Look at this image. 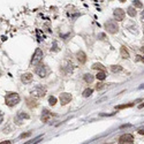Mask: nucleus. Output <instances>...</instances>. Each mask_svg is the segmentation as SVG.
Here are the masks:
<instances>
[{
    "mask_svg": "<svg viewBox=\"0 0 144 144\" xmlns=\"http://www.w3.org/2000/svg\"><path fill=\"white\" fill-rule=\"evenodd\" d=\"M5 102L8 106H15L16 104H19V102H20V96L16 92H12L6 96Z\"/></svg>",
    "mask_w": 144,
    "mask_h": 144,
    "instance_id": "nucleus-1",
    "label": "nucleus"
},
{
    "mask_svg": "<svg viewBox=\"0 0 144 144\" xmlns=\"http://www.w3.org/2000/svg\"><path fill=\"white\" fill-rule=\"evenodd\" d=\"M43 60V51H41V48H37L35 53H34V55H32V59H31V65L32 66H37V65H39L41 61Z\"/></svg>",
    "mask_w": 144,
    "mask_h": 144,
    "instance_id": "nucleus-2",
    "label": "nucleus"
},
{
    "mask_svg": "<svg viewBox=\"0 0 144 144\" xmlns=\"http://www.w3.org/2000/svg\"><path fill=\"white\" fill-rule=\"evenodd\" d=\"M45 93H46V88L43 87V85H38L36 87L34 90H31V95H32V97H43V96H45Z\"/></svg>",
    "mask_w": 144,
    "mask_h": 144,
    "instance_id": "nucleus-3",
    "label": "nucleus"
},
{
    "mask_svg": "<svg viewBox=\"0 0 144 144\" xmlns=\"http://www.w3.org/2000/svg\"><path fill=\"white\" fill-rule=\"evenodd\" d=\"M105 28H106V30H107L110 34H115V32H118V30H119L118 24H117L114 21H111V20L106 22Z\"/></svg>",
    "mask_w": 144,
    "mask_h": 144,
    "instance_id": "nucleus-4",
    "label": "nucleus"
},
{
    "mask_svg": "<svg viewBox=\"0 0 144 144\" xmlns=\"http://www.w3.org/2000/svg\"><path fill=\"white\" fill-rule=\"evenodd\" d=\"M134 142V137L130 134H124L119 138V143L120 144H133Z\"/></svg>",
    "mask_w": 144,
    "mask_h": 144,
    "instance_id": "nucleus-5",
    "label": "nucleus"
},
{
    "mask_svg": "<svg viewBox=\"0 0 144 144\" xmlns=\"http://www.w3.org/2000/svg\"><path fill=\"white\" fill-rule=\"evenodd\" d=\"M70 100H72V95L66 92L60 95V103H61V105H67Z\"/></svg>",
    "mask_w": 144,
    "mask_h": 144,
    "instance_id": "nucleus-6",
    "label": "nucleus"
},
{
    "mask_svg": "<svg viewBox=\"0 0 144 144\" xmlns=\"http://www.w3.org/2000/svg\"><path fill=\"white\" fill-rule=\"evenodd\" d=\"M114 17L117 19V21H122L124 19V10L121 8L114 9Z\"/></svg>",
    "mask_w": 144,
    "mask_h": 144,
    "instance_id": "nucleus-7",
    "label": "nucleus"
},
{
    "mask_svg": "<svg viewBox=\"0 0 144 144\" xmlns=\"http://www.w3.org/2000/svg\"><path fill=\"white\" fill-rule=\"evenodd\" d=\"M35 73H36L39 77H45L46 76V68L41 65V66H38V67L35 69Z\"/></svg>",
    "mask_w": 144,
    "mask_h": 144,
    "instance_id": "nucleus-8",
    "label": "nucleus"
},
{
    "mask_svg": "<svg viewBox=\"0 0 144 144\" xmlns=\"http://www.w3.org/2000/svg\"><path fill=\"white\" fill-rule=\"evenodd\" d=\"M76 58H77V60L80 61V63H84V62L87 61V55H85V53H84L83 51L77 52Z\"/></svg>",
    "mask_w": 144,
    "mask_h": 144,
    "instance_id": "nucleus-9",
    "label": "nucleus"
},
{
    "mask_svg": "<svg viewBox=\"0 0 144 144\" xmlns=\"http://www.w3.org/2000/svg\"><path fill=\"white\" fill-rule=\"evenodd\" d=\"M21 81H22L23 83H30L31 81H32V75H31L30 73H26V74L22 75Z\"/></svg>",
    "mask_w": 144,
    "mask_h": 144,
    "instance_id": "nucleus-10",
    "label": "nucleus"
},
{
    "mask_svg": "<svg viewBox=\"0 0 144 144\" xmlns=\"http://www.w3.org/2000/svg\"><path fill=\"white\" fill-rule=\"evenodd\" d=\"M50 117H51V113H50L47 110H44V113L41 115V121H43V122H47Z\"/></svg>",
    "mask_w": 144,
    "mask_h": 144,
    "instance_id": "nucleus-11",
    "label": "nucleus"
},
{
    "mask_svg": "<svg viewBox=\"0 0 144 144\" xmlns=\"http://www.w3.org/2000/svg\"><path fill=\"white\" fill-rule=\"evenodd\" d=\"M27 103H28V107H30V108H34L37 106V102L35 99H32V98H28Z\"/></svg>",
    "mask_w": 144,
    "mask_h": 144,
    "instance_id": "nucleus-12",
    "label": "nucleus"
},
{
    "mask_svg": "<svg viewBox=\"0 0 144 144\" xmlns=\"http://www.w3.org/2000/svg\"><path fill=\"white\" fill-rule=\"evenodd\" d=\"M127 14H128L129 16H131V17H134V16H136V9H135V7H128V9H127Z\"/></svg>",
    "mask_w": 144,
    "mask_h": 144,
    "instance_id": "nucleus-13",
    "label": "nucleus"
},
{
    "mask_svg": "<svg viewBox=\"0 0 144 144\" xmlns=\"http://www.w3.org/2000/svg\"><path fill=\"white\" fill-rule=\"evenodd\" d=\"M121 57L123 58V59H128L129 58V53L127 52V50H126V47L124 46L121 47Z\"/></svg>",
    "mask_w": 144,
    "mask_h": 144,
    "instance_id": "nucleus-14",
    "label": "nucleus"
},
{
    "mask_svg": "<svg viewBox=\"0 0 144 144\" xmlns=\"http://www.w3.org/2000/svg\"><path fill=\"white\" fill-rule=\"evenodd\" d=\"M92 92H93V90L92 89H90V88H88V89H85L84 91H83V97H90L91 95H92Z\"/></svg>",
    "mask_w": 144,
    "mask_h": 144,
    "instance_id": "nucleus-15",
    "label": "nucleus"
},
{
    "mask_svg": "<svg viewBox=\"0 0 144 144\" xmlns=\"http://www.w3.org/2000/svg\"><path fill=\"white\" fill-rule=\"evenodd\" d=\"M92 68L93 69H99L100 72H105V67H104L102 63H93Z\"/></svg>",
    "mask_w": 144,
    "mask_h": 144,
    "instance_id": "nucleus-16",
    "label": "nucleus"
},
{
    "mask_svg": "<svg viewBox=\"0 0 144 144\" xmlns=\"http://www.w3.org/2000/svg\"><path fill=\"white\" fill-rule=\"evenodd\" d=\"M84 81L87 83H91L93 81V76L91 74H85V75H84Z\"/></svg>",
    "mask_w": 144,
    "mask_h": 144,
    "instance_id": "nucleus-17",
    "label": "nucleus"
},
{
    "mask_svg": "<svg viewBox=\"0 0 144 144\" xmlns=\"http://www.w3.org/2000/svg\"><path fill=\"white\" fill-rule=\"evenodd\" d=\"M96 77H97L99 81H104V80H105V77H106V75H105V72H99L97 75H96Z\"/></svg>",
    "mask_w": 144,
    "mask_h": 144,
    "instance_id": "nucleus-18",
    "label": "nucleus"
},
{
    "mask_svg": "<svg viewBox=\"0 0 144 144\" xmlns=\"http://www.w3.org/2000/svg\"><path fill=\"white\" fill-rule=\"evenodd\" d=\"M111 70H112L113 73H119V72H121V70H122V67H121V66H118V65H117V66L114 65V66L111 67Z\"/></svg>",
    "mask_w": 144,
    "mask_h": 144,
    "instance_id": "nucleus-19",
    "label": "nucleus"
},
{
    "mask_svg": "<svg viewBox=\"0 0 144 144\" xmlns=\"http://www.w3.org/2000/svg\"><path fill=\"white\" fill-rule=\"evenodd\" d=\"M133 105H134V103L124 104V105H119V106H117V110H122V108H128V107H131Z\"/></svg>",
    "mask_w": 144,
    "mask_h": 144,
    "instance_id": "nucleus-20",
    "label": "nucleus"
},
{
    "mask_svg": "<svg viewBox=\"0 0 144 144\" xmlns=\"http://www.w3.org/2000/svg\"><path fill=\"white\" fill-rule=\"evenodd\" d=\"M48 103H50V105H55L57 104V98L55 97H53V96H51V97L48 98Z\"/></svg>",
    "mask_w": 144,
    "mask_h": 144,
    "instance_id": "nucleus-21",
    "label": "nucleus"
},
{
    "mask_svg": "<svg viewBox=\"0 0 144 144\" xmlns=\"http://www.w3.org/2000/svg\"><path fill=\"white\" fill-rule=\"evenodd\" d=\"M17 118L20 119H29V115L27 113H23V112H20V113L17 114Z\"/></svg>",
    "mask_w": 144,
    "mask_h": 144,
    "instance_id": "nucleus-22",
    "label": "nucleus"
},
{
    "mask_svg": "<svg viewBox=\"0 0 144 144\" xmlns=\"http://www.w3.org/2000/svg\"><path fill=\"white\" fill-rule=\"evenodd\" d=\"M133 4H134V7H137V8H142V2L141 1H138V0H135V1H133Z\"/></svg>",
    "mask_w": 144,
    "mask_h": 144,
    "instance_id": "nucleus-23",
    "label": "nucleus"
},
{
    "mask_svg": "<svg viewBox=\"0 0 144 144\" xmlns=\"http://www.w3.org/2000/svg\"><path fill=\"white\" fill-rule=\"evenodd\" d=\"M30 135H31V133L29 131V133H24V134H22L20 137L21 138H24V137H28V136H30Z\"/></svg>",
    "mask_w": 144,
    "mask_h": 144,
    "instance_id": "nucleus-24",
    "label": "nucleus"
},
{
    "mask_svg": "<svg viewBox=\"0 0 144 144\" xmlns=\"http://www.w3.org/2000/svg\"><path fill=\"white\" fill-rule=\"evenodd\" d=\"M104 85H105V84H103V83H99V84H97L96 89H97V90H100V89H103V88H104Z\"/></svg>",
    "mask_w": 144,
    "mask_h": 144,
    "instance_id": "nucleus-25",
    "label": "nucleus"
},
{
    "mask_svg": "<svg viewBox=\"0 0 144 144\" xmlns=\"http://www.w3.org/2000/svg\"><path fill=\"white\" fill-rule=\"evenodd\" d=\"M138 133H139V134H141V135H144V128L139 129V130H138Z\"/></svg>",
    "mask_w": 144,
    "mask_h": 144,
    "instance_id": "nucleus-26",
    "label": "nucleus"
},
{
    "mask_svg": "<svg viewBox=\"0 0 144 144\" xmlns=\"http://www.w3.org/2000/svg\"><path fill=\"white\" fill-rule=\"evenodd\" d=\"M2 120H4V115H2V114L0 113V123L2 122Z\"/></svg>",
    "mask_w": 144,
    "mask_h": 144,
    "instance_id": "nucleus-27",
    "label": "nucleus"
},
{
    "mask_svg": "<svg viewBox=\"0 0 144 144\" xmlns=\"http://www.w3.org/2000/svg\"><path fill=\"white\" fill-rule=\"evenodd\" d=\"M0 144H10V141H5V142H1Z\"/></svg>",
    "mask_w": 144,
    "mask_h": 144,
    "instance_id": "nucleus-28",
    "label": "nucleus"
},
{
    "mask_svg": "<svg viewBox=\"0 0 144 144\" xmlns=\"http://www.w3.org/2000/svg\"><path fill=\"white\" fill-rule=\"evenodd\" d=\"M137 60H142V61L144 62V58H142V57H137Z\"/></svg>",
    "mask_w": 144,
    "mask_h": 144,
    "instance_id": "nucleus-29",
    "label": "nucleus"
},
{
    "mask_svg": "<svg viewBox=\"0 0 144 144\" xmlns=\"http://www.w3.org/2000/svg\"><path fill=\"white\" fill-rule=\"evenodd\" d=\"M142 20L144 21V10H143V12H142Z\"/></svg>",
    "mask_w": 144,
    "mask_h": 144,
    "instance_id": "nucleus-30",
    "label": "nucleus"
}]
</instances>
